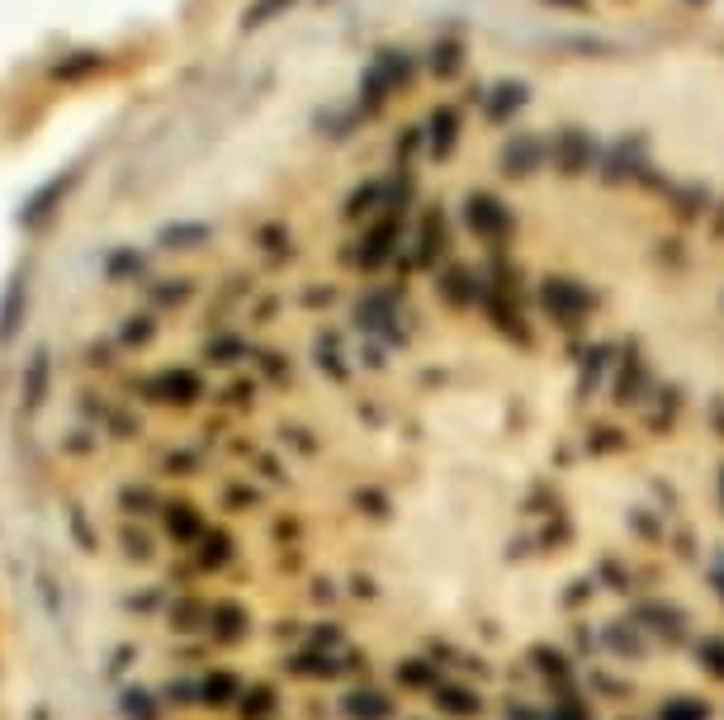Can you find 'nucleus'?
Returning a JSON list of instances; mask_svg holds the SVG:
<instances>
[{"mask_svg":"<svg viewBox=\"0 0 724 720\" xmlns=\"http://www.w3.org/2000/svg\"><path fill=\"white\" fill-rule=\"evenodd\" d=\"M67 526H72V540H77L81 555H100V536H95L91 517H85V507H72V513H67Z\"/></svg>","mask_w":724,"mask_h":720,"instance_id":"2","label":"nucleus"},{"mask_svg":"<svg viewBox=\"0 0 724 720\" xmlns=\"http://www.w3.org/2000/svg\"><path fill=\"white\" fill-rule=\"evenodd\" d=\"M29 720H52V711H48V707H43V701H39V707H33V711H29Z\"/></svg>","mask_w":724,"mask_h":720,"instance_id":"3","label":"nucleus"},{"mask_svg":"<svg viewBox=\"0 0 724 720\" xmlns=\"http://www.w3.org/2000/svg\"><path fill=\"white\" fill-rule=\"evenodd\" d=\"M341 133L143 379L289 592L162 711L724 720V67L455 29Z\"/></svg>","mask_w":724,"mask_h":720,"instance_id":"1","label":"nucleus"}]
</instances>
